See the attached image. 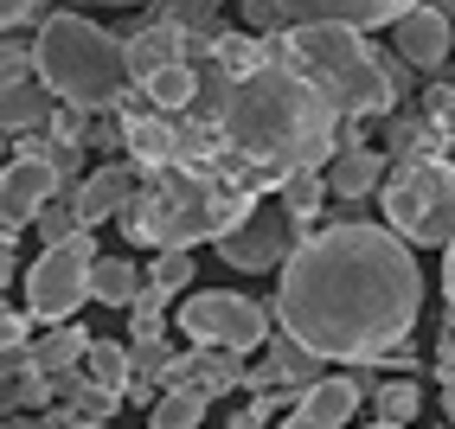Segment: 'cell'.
<instances>
[{
  "instance_id": "1",
  "label": "cell",
  "mask_w": 455,
  "mask_h": 429,
  "mask_svg": "<svg viewBox=\"0 0 455 429\" xmlns=\"http://www.w3.org/2000/svg\"><path fill=\"white\" fill-rule=\"evenodd\" d=\"M423 314V275L391 225H327L295 243L276 282V327L333 365L391 359Z\"/></svg>"
},
{
  "instance_id": "2",
  "label": "cell",
  "mask_w": 455,
  "mask_h": 429,
  "mask_svg": "<svg viewBox=\"0 0 455 429\" xmlns=\"http://www.w3.org/2000/svg\"><path fill=\"white\" fill-rule=\"evenodd\" d=\"M333 129H340V109L289 65H269L244 83H225L219 141H225V155L237 167H251V173L283 179L295 167H327L333 141H340Z\"/></svg>"
},
{
  "instance_id": "3",
  "label": "cell",
  "mask_w": 455,
  "mask_h": 429,
  "mask_svg": "<svg viewBox=\"0 0 455 429\" xmlns=\"http://www.w3.org/2000/svg\"><path fill=\"white\" fill-rule=\"evenodd\" d=\"M251 218H257V187L237 173V161L231 167L180 161V167H161L135 193V205L123 211V231L135 243H155V250H193V243L231 237Z\"/></svg>"
},
{
  "instance_id": "4",
  "label": "cell",
  "mask_w": 455,
  "mask_h": 429,
  "mask_svg": "<svg viewBox=\"0 0 455 429\" xmlns=\"http://www.w3.org/2000/svg\"><path fill=\"white\" fill-rule=\"evenodd\" d=\"M276 65L301 71L347 122L385 115L391 97H398V83H391L385 58L366 45V33H353V26H289Z\"/></svg>"
},
{
  "instance_id": "5",
  "label": "cell",
  "mask_w": 455,
  "mask_h": 429,
  "mask_svg": "<svg viewBox=\"0 0 455 429\" xmlns=\"http://www.w3.org/2000/svg\"><path fill=\"white\" fill-rule=\"evenodd\" d=\"M33 58H39V83L65 109H109V103H123V83L135 77L129 45H116L103 26L84 20V13H45L39 39H33Z\"/></svg>"
},
{
  "instance_id": "6",
  "label": "cell",
  "mask_w": 455,
  "mask_h": 429,
  "mask_svg": "<svg viewBox=\"0 0 455 429\" xmlns=\"http://www.w3.org/2000/svg\"><path fill=\"white\" fill-rule=\"evenodd\" d=\"M385 225L404 243L449 250L455 243V167L449 161H404L385 179Z\"/></svg>"
},
{
  "instance_id": "7",
  "label": "cell",
  "mask_w": 455,
  "mask_h": 429,
  "mask_svg": "<svg viewBox=\"0 0 455 429\" xmlns=\"http://www.w3.org/2000/svg\"><path fill=\"white\" fill-rule=\"evenodd\" d=\"M97 243H90V231L65 237V243H45V257L26 269V308H33L39 321L65 327L84 301H97L90 289H97Z\"/></svg>"
},
{
  "instance_id": "8",
  "label": "cell",
  "mask_w": 455,
  "mask_h": 429,
  "mask_svg": "<svg viewBox=\"0 0 455 429\" xmlns=\"http://www.w3.org/2000/svg\"><path fill=\"white\" fill-rule=\"evenodd\" d=\"M180 333H187L193 346H225V353H257L269 346L276 333H269V308L237 289H199L180 301Z\"/></svg>"
},
{
  "instance_id": "9",
  "label": "cell",
  "mask_w": 455,
  "mask_h": 429,
  "mask_svg": "<svg viewBox=\"0 0 455 429\" xmlns=\"http://www.w3.org/2000/svg\"><path fill=\"white\" fill-rule=\"evenodd\" d=\"M417 7H423V0H269L276 26H353V33L398 26Z\"/></svg>"
},
{
  "instance_id": "10",
  "label": "cell",
  "mask_w": 455,
  "mask_h": 429,
  "mask_svg": "<svg viewBox=\"0 0 455 429\" xmlns=\"http://www.w3.org/2000/svg\"><path fill=\"white\" fill-rule=\"evenodd\" d=\"M58 161L45 155V147H26V155L7 161V173H0V211H7V231L20 225H39V211L58 199Z\"/></svg>"
},
{
  "instance_id": "11",
  "label": "cell",
  "mask_w": 455,
  "mask_h": 429,
  "mask_svg": "<svg viewBox=\"0 0 455 429\" xmlns=\"http://www.w3.org/2000/svg\"><path fill=\"white\" fill-rule=\"evenodd\" d=\"M219 257L231 269H283L295 257V218L276 205V211H257L251 225H237L231 237H219Z\"/></svg>"
},
{
  "instance_id": "12",
  "label": "cell",
  "mask_w": 455,
  "mask_h": 429,
  "mask_svg": "<svg viewBox=\"0 0 455 429\" xmlns=\"http://www.w3.org/2000/svg\"><path fill=\"white\" fill-rule=\"evenodd\" d=\"M321 365H327V359H315V353L301 346V340L276 333V340H269V353H263V365H257V372H244V391H251V397L308 391V385H321Z\"/></svg>"
},
{
  "instance_id": "13",
  "label": "cell",
  "mask_w": 455,
  "mask_h": 429,
  "mask_svg": "<svg viewBox=\"0 0 455 429\" xmlns=\"http://www.w3.org/2000/svg\"><path fill=\"white\" fill-rule=\"evenodd\" d=\"M455 13H443V7H430L423 0L417 13H404L398 26H391V39H398V58L404 65H417V71H443V58L455 52V26H449Z\"/></svg>"
},
{
  "instance_id": "14",
  "label": "cell",
  "mask_w": 455,
  "mask_h": 429,
  "mask_svg": "<svg viewBox=\"0 0 455 429\" xmlns=\"http://www.w3.org/2000/svg\"><path fill=\"white\" fill-rule=\"evenodd\" d=\"M135 173H141V161H109V167H97L77 187V218H84V231L90 225H103V218H123V211L135 205Z\"/></svg>"
},
{
  "instance_id": "15",
  "label": "cell",
  "mask_w": 455,
  "mask_h": 429,
  "mask_svg": "<svg viewBox=\"0 0 455 429\" xmlns=\"http://www.w3.org/2000/svg\"><path fill=\"white\" fill-rule=\"evenodd\" d=\"M123 141H129V161L155 167V173L193 161V155H187V129H180V122H167V109H148V115L123 122Z\"/></svg>"
},
{
  "instance_id": "16",
  "label": "cell",
  "mask_w": 455,
  "mask_h": 429,
  "mask_svg": "<svg viewBox=\"0 0 455 429\" xmlns=\"http://www.w3.org/2000/svg\"><path fill=\"white\" fill-rule=\"evenodd\" d=\"M187 45H193L187 26H180V20H161V26H148V33L129 39V71L148 83V77L167 71V65H187Z\"/></svg>"
},
{
  "instance_id": "17",
  "label": "cell",
  "mask_w": 455,
  "mask_h": 429,
  "mask_svg": "<svg viewBox=\"0 0 455 429\" xmlns=\"http://www.w3.org/2000/svg\"><path fill=\"white\" fill-rule=\"evenodd\" d=\"M385 173H391L385 155H372V147H340V155L327 161V187H333V199H366Z\"/></svg>"
},
{
  "instance_id": "18",
  "label": "cell",
  "mask_w": 455,
  "mask_h": 429,
  "mask_svg": "<svg viewBox=\"0 0 455 429\" xmlns=\"http://www.w3.org/2000/svg\"><path fill=\"white\" fill-rule=\"evenodd\" d=\"M52 397H58V385H52L45 365L33 359V346H26V353H7V417H13V410L33 417V410L52 404Z\"/></svg>"
},
{
  "instance_id": "19",
  "label": "cell",
  "mask_w": 455,
  "mask_h": 429,
  "mask_svg": "<svg viewBox=\"0 0 455 429\" xmlns=\"http://www.w3.org/2000/svg\"><path fill=\"white\" fill-rule=\"evenodd\" d=\"M90 346H97V340H90V333H84L77 321H65V327H45L39 340H33V359L45 365L52 378H65V372H84Z\"/></svg>"
},
{
  "instance_id": "20",
  "label": "cell",
  "mask_w": 455,
  "mask_h": 429,
  "mask_svg": "<svg viewBox=\"0 0 455 429\" xmlns=\"http://www.w3.org/2000/svg\"><path fill=\"white\" fill-rule=\"evenodd\" d=\"M327 193H333V187H327V167H295V173L276 179V205L289 211L295 225L321 218V199H327Z\"/></svg>"
},
{
  "instance_id": "21",
  "label": "cell",
  "mask_w": 455,
  "mask_h": 429,
  "mask_svg": "<svg viewBox=\"0 0 455 429\" xmlns=\"http://www.w3.org/2000/svg\"><path fill=\"white\" fill-rule=\"evenodd\" d=\"M141 289H148V269H135L129 257H103L97 263V289H90V295H97L103 308H135Z\"/></svg>"
},
{
  "instance_id": "22",
  "label": "cell",
  "mask_w": 455,
  "mask_h": 429,
  "mask_svg": "<svg viewBox=\"0 0 455 429\" xmlns=\"http://www.w3.org/2000/svg\"><path fill=\"white\" fill-rule=\"evenodd\" d=\"M244 353H225V346H193V391L205 397H225L244 385V365H237Z\"/></svg>"
},
{
  "instance_id": "23",
  "label": "cell",
  "mask_w": 455,
  "mask_h": 429,
  "mask_svg": "<svg viewBox=\"0 0 455 429\" xmlns=\"http://www.w3.org/2000/svg\"><path fill=\"white\" fill-rule=\"evenodd\" d=\"M45 97L52 90L45 83H33V77H20V83H7V135H33V129H45Z\"/></svg>"
},
{
  "instance_id": "24",
  "label": "cell",
  "mask_w": 455,
  "mask_h": 429,
  "mask_svg": "<svg viewBox=\"0 0 455 429\" xmlns=\"http://www.w3.org/2000/svg\"><path fill=\"white\" fill-rule=\"evenodd\" d=\"M212 410L205 391H161V404L148 410V429H199Z\"/></svg>"
},
{
  "instance_id": "25",
  "label": "cell",
  "mask_w": 455,
  "mask_h": 429,
  "mask_svg": "<svg viewBox=\"0 0 455 429\" xmlns=\"http://www.w3.org/2000/svg\"><path fill=\"white\" fill-rule=\"evenodd\" d=\"M84 372L97 378V385H109V391L129 397V385H135V353L116 346V340H97V346H90V359H84Z\"/></svg>"
},
{
  "instance_id": "26",
  "label": "cell",
  "mask_w": 455,
  "mask_h": 429,
  "mask_svg": "<svg viewBox=\"0 0 455 429\" xmlns=\"http://www.w3.org/2000/svg\"><path fill=\"white\" fill-rule=\"evenodd\" d=\"M417 410H423V391H417L411 378H385V385L372 391V417H379V423H391V429H404Z\"/></svg>"
},
{
  "instance_id": "27",
  "label": "cell",
  "mask_w": 455,
  "mask_h": 429,
  "mask_svg": "<svg viewBox=\"0 0 455 429\" xmlns=\"http://www.w3.org/2000/svg\"><path fill=\"white\" fill-rule=\"evenodd\" d=\"M141 90H148V103H155V109H187L193 90H199V71H193V65H167V71L148 77Z\"/></svg>"
},
{
  "instance_id": "28",
  "label": "cell",
  "mask_w": 455,
  "mask_h": 429,
  "mask_svg": "<svg viewBox=\"0 0 455 429\" xmlns=\"http://www.w3.org/2000/svg\"><path fill=\"white\" fill-rule=\"evenodd\" d=\"M167 301H173V295L155 289V282L141 289V301L129 308V314H135V340H161V327H167Z\"/></svg>"
},
{
  "instance_id": "29",
  "label": "cell",
  "mask_w": 455,
  "mask_h": 429,
  "mask_svg": "<svg viewBox=\"0 0 455 429\" xmlns=\"http://www.w3.org/2000/svg\"><path fill=\"white\" fill-rule=\"evenodd\" d=\"M148 282L167 289V295H180V289L193 282V250H161V257H155V269H148Z\"/></svg>"
},
{
  "instance_id": "30",
  "label": "cell",
  "mask_w": 455,
  "mask_h": 429,
  "mask_svg": "<svg viewBox=\"0 0 455 429\" xmlns=\"http://www.w3.org/2000/svg\"><path fill=\"white\" fill-rule=\"evenodd\" d=\"M167 365H173V353H167V340H135V378H167Z\"/></svg>"
},
{
  "instance_id": "31",
  "label": "cell",
  "mask_w": 455,
  "mask_h": 429,
  "mask_svg": "<svg viewBox=\"0 0 455 429\" xmlns=\"http://www.w3.org/2000/svg\"><path fill=\"white\" fill-rule=\"evenodd\" d=\"M33 321H39L33 308H20V314L7 308V314H0V340H7V353H26V340H33Z\"/></svg>"
},
{
  "instance_id": "32",
  "label": "cell",
  "mask_w": 455,
  "mask_h": 429,
  "mask_svg": "<svg viewBox=\"0 0 455 429\" xmlns=\"http://www.w3.org/2000/svg\"><path fill=\"white\" fill-rule=\"evenodd\" d=\"M84 135H90V129H84V109H58V115H52V141H58V147H77Z\"/></svg>"
},
{
  "instance_id": "33",
  "label": "cell",
  "mask_w": 455,
  "mask_h": 429,
  "mask_svg": "<svg viewBox=\"0 0 455 429\" xmlns=\"http://www.w3.org/2000/svg\"><path fill=\"white\" fill-rule=\"evenodd\" d=\"M269 404H276V397H251V404L237 410V423H231V429H263V423H269Z\"/></svg>"
},
{
  "instance_id": "34",
  "label": "cell",
  "mask_w": 455,
  "mask_h": 429,
  "mask_svg": "<svg viewBox=\"0 0 455 429\" xmlns=\"http://www.w3.org/2000/svg\"><path fill=\"white\" fill-rule=\"evenodd\" d=\"M443 295H449V308H455V243L443 250Z\"/></svg>"
},
{
  "instance_id": "35",
  "label": "cell",
  "mask_w": 455,
  "mask_h": 429,
  "mask_svg": "<svg viewBox=\"0 0 455 429\" xmlns=\"http://www.w3.org/2000/svg\"><path fill=\"white\" fill-rule=\"evenodd\" d=\"M26 13H39V0H7V26H26Z\"/></svg>"
},
{
  "instance_id": "36",
  "label": "cell",
  "mask_w": 455,
  "mask_h": 429,
  "mask_svg": "<svg viewBox=\"0 0 455 429\" xmlns=\"http://www.w3.org/2000/svg\"><path fill=\"white\" fill-rule=\"evenodd\" d=\"M276 429H321V423H308V417H301V410H289V417H283Z\"/></svg>"
},
{
  "instance_id": "37",
  "label": "cell",
  "mask_w": 455,
  "mask_h": 429,
  "mask_svg": "<svg viewBox=\"0 0 455 429\" xmlns=\"http://www.w3.org/2000/svg\"><path fill=\"white\" fill-rule=\"evenodd\" d=\"M103 7H141V0H103Z\"/></svg>"
},
{
  "instance_id": "38",
  "label": "cell",
  "mask_w": 455,
  "mask_h": 429,
  "mask_svg": "<svg viewBox=\"0 0 455 429\" xmlns=\"http://www.w3.org/2000/svg\"><path fill=\"white\" fill-rule=\"evenodd\" d=\"M443 129H449V135H455V109H449V122H443Z\"/></svg>"
},
{
  "instance_id": "39",
  "label": "cell",
  "mask_w": 455,
  "mask_h": 429,
  "mask_svg": "<svg viewBox=\"0 0 455 429\" xmlns=\"http://www.w3.org/2000/svg\"><path fill=\"white\" fill-rule=\"evenodd\" d=\"M372 429H391V423H372Z\"/></svg>"
}]
</instances>
